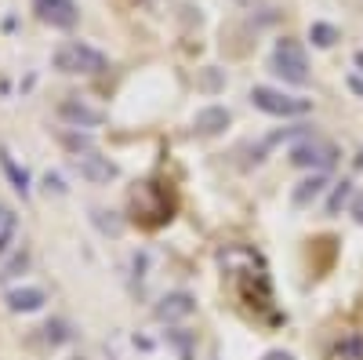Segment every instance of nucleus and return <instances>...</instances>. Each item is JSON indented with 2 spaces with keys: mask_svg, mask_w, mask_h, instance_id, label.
<instances>
[{
  "mask_svg": "<svg viewBox=\"0 0 363 360\" xmlns=\"http://www.w3.org/2000/svg\"><path fill=\"white\" fill-rule=\"evenodd\" d=\"M131 204V219L145 229H157V226H167L174 219V193L167 182H157V178H145L138 182L128 197Z\"/></svg>",
  "mask_w": 363,
  "mask_h": 360,
  "instance_id": "nucleus-1",
  "label": "nucleus"
},
{
  "mask_svg": "<svg viewBox=\"0 0 363 360\" xmlns=\"http://www.w3.org/2000/svg\"><path fill=\"white\" fill-rule=\"evenodd\" d=\"M55 70L62 73H84V77H99L109 70V58L102 51H95L91 44H80V40H66L58 44L55 51Z\"/></svg>",
  "mask_w": 363,
  "mask_h": 360,
  "instance_id": "nucleus-2",
  "label": "nucleus"
},
{
  "mask_svg": "<svg viewBox=\"0 0 363 360\" xmlns=\"http://www.w3.org/2000/svg\"><path fill=\"white\" fill-rule=\"evenodd\" d=\"M272 73L284 77L287 84H309V58L306 48H301L294 37H280L277 48H272Z\"/></svg>",
  "mask_w": 363,
  "mask_h": 360,
  "instance_id": "nucleus-3",
  "label": "nucleus"
},
{
  "mask_svg": "<svg viewBox=\"0 0 363 360\" xmlns=\"http://www.w3.org/2000/svg\"><path fill=\"white\" fill-rule=\"evenodd\" d=\"M251 102H255L262 113H269V116H306V113L313 109L309 99L284 95V92H277V87H265V84L251 87Z\"/></svg>",
  "mask_w": 363,
  "mask_h": 360,
  "instance_id": "nucleus-4",
  "label": "nucleus"
},
{
  "mask_svg": "<svg viewBox=\"0 0 363 360\" xmlns=\"http://www.w3.org/2000/svg\"><path fill=\"white\" fill-rule=\"evenodd\" d=\"M335 160H338V149L330 146V142H323V138H306V142L291 146V164H294V168H316V171H327Z\"/></svg>",
  "mask_w": 363,
  "mask_h": 360,
  "instance_id": "nucleus-5",
  "label": "nucleus"
},
{
  "mask_svg": "<svg viewBox=\"0 0 363 360\" xmlns=\"http://www.w3.org/2000/svg\"><path fill=\"white\" fill-rule=\"evenodd\" d=\"M33 11L40 22H48L55 29H73L80 22V8L73 0H33Z\"/></svg>",
  "mask_w": 363,
  "mask_h": 360,
  "instance_id": "nucleus-6",
  "label": "nucleus"
},
{
  "mask_svg": "<svg viewBox=\"0 0 363 360\" xmlns=\"http://www.w3.org/2000/svg\"><path fill=\"white\" fill-rule=\"evenodd\" d=\"M58 116H62L66 124H73V128H99V124H106V113L99 106H87L84 99H66L62 106H58Z\"/></svg>",
  "mask_w": 363,
  "mask_h": 360,
  "instance_id": "nucleus-7",
  "label": "nucleus"
},
{
  "mask_svg": "<svg viewBox=\"0 0 363 360\" xmlns=\"http://www.w3.org/2000/svg\"><path fill=\"white\" fill-rule=\"evenodd\" d=\"M77 171L87 178V182H109V178H116V164L109 157H99V153H84L77 157Z\"/></svg>",
  "mask_w": 363,
  "mask_h": 360,
  "instance_id": "nucleus-8",
  "label": "nucleus"
},
{
  "mask_svg": "<svg viewBox=\"0 0 363 360\" xmlns=\"http://www.w3.org/2000/svg\"><path fill=\"white\" fill-rule=\"evenodd\" d=\"M196 310V298L186 295V291H174V295H164L160 302H157V320H182V317H189Z\"/></svg>",
  "mask_w": 363,
  "mask_h": 360,
  "instance_id": "nucleus-9",
  "label": "nucleus"
},
{
  "mask_svg": "<svg viewBox=\"0 0 363 360\" xmlns=\"http://www.w3.org/2000/svg\"><path fill=\"white\" fill-rule=\"evenodd\" d=\"M4 302H8L11 313H37L48 302V295L40 288H15V291L4 295Z\"/></svg>",
  "mask_w": 363,
  "mask_h": 360,
  "instance_id": "nucleus-10",
  "label": "nucleus"
},
{
  "mask_svg": "<svg viewBox=\"0 0 363 360\" xmlns=\"http://www.w3.org/2000/svg\"><path fill=\"white\" fill-rule=\"evenodd\" d=\"M196 135H222L229 128V109L225 106H203L193 120Z\"/></svg>",
  "mask_w": 363,
  "mask_h": 360,
  "instance_id": "nucleus-11",
  "label": "nucleus"
},
{
  "mask_svg": "<svg viewBox=\"0 0 363 360\" xmlns=\"http://www.w3.org/2000/svg\"><path fill=\"white\" fill-rule=\"evenodd\" d=\"M0 168H4L8 182H11V186H15L22 197H26V193H29V175H26V168H18V164H15V157L8 153L4 146H0Z\"/></svg>",
  "mask_w": 363,
  "mask_h": 360,
  "instance_id": "nucleus-12",
  "label": "nucleus"
},
{
  "mask_svg": "<svg viewBox=\"0 0 363 360\" xmlns=\"http://www.w3.org/2000/svg\"><path fill=\"white\" fill-rule=\"evenodd\" d=\"M323 186H327V178H323V171H316L313 178H306V182H298V190L291 193V200H294L298 207H306L309 200H316V197L323 193Z\"/></svg>",
  "mask_w": 363,
  "mask_h": 360,
  "instance_id": "nucleus-13",
  "label": "nucleus"
},
{
  "mask_svg": "<svg viewBox=\"0 0 363 360\" xmlns=\"http://www.w3.org/2000/svg\"><path fill=\"white\" fill-rule=\"evenodd\" d=\"M330 356H335V360H363V335H356V332L342 335L335 342V353H330Z\"/></svg>",
  "mask_w": 363,
  "mask_h": 360,
  "instance_id": "nucleus-14",
  "label": "nucleus"
},
{
  "mask_svg": "<svg viewBox=\"0 0 363 360\" xmlns=\"http://www.w3.org/2000/svg\"><path fill=\"white\" fill-rule=\"evenodd\" d=\"M309 40L316 44V48H335L338 40H342V33L335 26H327V22H313L309 26Z\"/></svg>",
  "mask_w": 363,
  "mask_h": 360,
  "instance_id": "nucleus-15",
  "label": "nucleus"
},
{
  "mask_svg": "<svg viewBox=\"0 0 363 360\" xmlns=\"http://www.w3.org/2000/svg\"><path fill=\"white\" fill-rule=\"evenodd\" d=\"M349 197H352V182H349V178H342V182L335 186V193H330V200H327V215H338L342 207L349 204Z\"/></svg>",
  "mask_w": 363,
  "mask_h": 360,
  "instance_id": "nucleus-16",
  "label": "nucleus"
},
{
  "mask_svg": "<svg viewBox=\"0 0 363 360\" xmlns=\"http://www.w3.org/2000/svg\"><path fill=\"white\" fill-rule=\"evenodd\" d=\"M91 219H95V226L102 229V233H109V236H116L120 229V219H113V212H102V207H95V212H91Z\"/></svg>",
  "mask_w": 363,
  "mask_h": 360,
  "instance_id": "nucleus-17",
  "label": "nucleus"
},
{
  "mask_svg": "<svg viewBox=\"0 0 363 360\" xmlns=\"http://www.w3.org/2000/svg\"><path fill=\"white\" fill-rule=\"evenodd\" d=\"M26 262H29L26 248H22V251H15V255H11V262H8L4 269H0V280H11V277L18 273V269H26Z\"/></svg>",
  "mask_w": 363,
  "mask_h": 360,
  "instance_id": "nucleus-18",
  "label": "nucleus"
},
{
  "mask_svg": "<svg viewBox=\"0 0 363 360\" xmlns=\"http://www.w3.org/2000/svg\"><path fill=\"white\" fill-rule=\"evenodd\" d=\"M11 236H15V215H8V222L0 226V255L8 251V244H11Z\"/></svg>",
  "mask_w": 363,
  "mask_h": 360,
  "instance_id": "nucleus-19",
  "label": "nucleus"
},
{
  "mask_svg": "<svg viewBox=\"0 0 363 360\" xmlns=\"http://www.w3.org/2000/svg\"><path fill=\"white\" fill-rule=\"evenodd\" d=\"M349 215L363 226V193H356V197H352V204H349Z\"/></svg>",
  "mask_w": 363,
  "mask_h": 360,
  "instance_id": "nucleus-20",
  "label": "nucleus"
},
{
  "mask_svg": "<svg viewBox=\"0 0 363 360\" xmlns=\"http://www.w3.org/2000/svg\"><path fill=\"white\" fill-rule=\"evenodd\" d=\"M62 142H66L69 149H77V153H80V149H87V138H84V135H80V138H77V135H62Z\"/></svg>",
  "mask_w": 363,
  "mask_h": 360,
  "instance_id": "nucleus-21",
  "label": "nucleus"
},
{
  "mask_svg": "<svg viewBox=\"0 0 363 360\" xmlns=\"http://www.w3.org/2000/svg\"><path fill=\"white\" fill-rule=\"evenodd\" d=\"M44 186H48V193H51V190H55V193H66V186H62V178H58V175H48Z\"/></svg>",
  "mask_w": 363,
  "mask_h": 360,
  "instance_id": "nucleus-22",
  "label": "nucleus"
},
{
  "mask_svg": "<svg viewBox=\"0 0 363 360\" xmlns=\"http://www.w3.org/2000/svg\"><path fill=\"white\" fill-rule=\"evenodd\" d=\"M262 360H294V356H291L287 349H272V353H265Z\"/></svg>",
  "mask_w": 363,
  "mask_h": 360,
  "instance_id": "nucleus-23",
  "label": "nucleus"
},
{
  "mask_svg": "<svg viewBox=\"0 0 363 360\" xmlns=\"http://www.w3.org/2000/svg\"><path fill=\"white\" fill-rule=\"evenodd\" d=\"M8 215H11V212H8V207H0V226H4V222H8Z\"/></svg>",
  "mask_w": 363,
  "mask_h": 360,
  "instance_id": "nucleus-24",
  "label": "nucleus"
},
{
  "mask_svg": "<svg viewBox=\"0 0 363 360\" xmlns=\"http://www.w3.org/2000/svg\"><path fill=\"white\" fill-rule=\"evenodd\" d=\"M236 4H244V8H251V4H255V0H236Z\"/></svg>",
  "mask_w": 363,
  "mask_h": 360,
  "instance_id": "nucleus-25",
  "label": "nucleus"
}]
</instances>
